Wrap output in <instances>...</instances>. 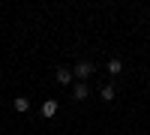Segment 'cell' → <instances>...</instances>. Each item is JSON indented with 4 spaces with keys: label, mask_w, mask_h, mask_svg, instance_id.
I'll list each match as a JSON object with an SVG mask.
<instances>
[{
    "label": "cell",
    "mask_w": 150,
    "mask_h": 135,
    "mask_svg": "<svg viewBox=\"0 0 150 135\" xmlns=\"http://www.w3.org/2000/svg\"><path fill=\"white\" fill-rule=\"evenodd\" d=\"M72 75H75V78H81V81H84V78H90V75H93V63H87V60H81V63L75 66V69H72Z\"/></svg>",
    "instance_id": "1"
},
{
    "label": "cell",
    "mask_w": 150,
    "mask_h": 135,
    "mask_svg": "<svg viewBox=\"0 0 150 135\" xmlns=\"http://www.w3.org/2000/svg\"><path fill=\"white\" fill-rule=\"evenodd\" d=\"M42 114H45V117H54V114H57V102H54V99H48V102L42 105Z\"/></svg>",
    "instance_id": "4"
},
{
    "label": "cell",
    "mask_w": 150,
    "mask_h": 135,
    "mask_svg": "<svg viewBox=\"0 0 150 135\" xmlns=\"http://www.w3.org/2000/svg\"><path fill=\"white\" fill-rule=\"evenodd\" d=\"M99 96H102L105 102H111V99H114V87H111V84H105V87H102V93H99Z\"/></svg>",
    "instance_id": "7"
},
{
    "label": "cell",
    "mask_w": 150,
    "mask_h": 135,
    "mask_svg": "<svg viewBox=\"0 0 150 135\" xmlns=\"http://www.w3.org/2000/svg\"><path fill=\"white\" fill-rule=\"evenodd\" d=\"M27 108H30V99L27 96H18L15 99V111H27Z\"/></svg>",
    "instance_id": "5"
},
{
    "label": "cell",
    "mask_w": 150,
    "mask_h": 135,
    "mask_svg": "<svg viewBox=\"0 0 150 135\" xmlns=\"http://www.w3.org/2000/svg\"><path fill=\"white\" fill-rule=\"evenodd\" d=\"M108 72H111V75H120V72H123V63H120V60H111V63H108Z\"/></svg>",
    "instance_id": "6"
},
{
    "label": "cell",
    "mask_w": 150,
    "mask_h": 135,
    "mask_svg": "<svg viewBox=\"0 0 150 135\" xmlns=\"http://www.w3.org/2000/svg\"><path fill=\"white\" fill-rule=\"evenodd\" d=\"M57 81H60V84H69V81H72V69L60 66V69H57Z\"/></svg>",
    "instance_id": "3"
},
{
    "label": "cell",
    "mask_w": 150,
    "mask_h": 135,
    "mask_svg": "<svg viewBox=\"0 0 150 135\" xmlns=\"http://www.w3.org/2000/svg\"><path fill=\"white\" fill-rule=\"evenodd\" d=\"M87 96H90V90H87V84H75V90H72V99H87Z\"/></svg>",
    "instance_id": "2"
}]
</instances>
